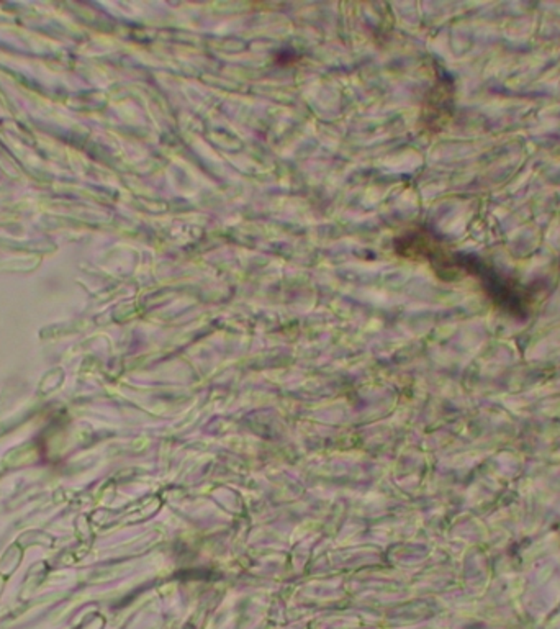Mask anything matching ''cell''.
Wrapping results in <instances>:
<instances>
[{"label": "cell", "mask_w": 560, "mask_h": 629, "mask_svg": "<svg viewBox=\"0 0 560 629\" xmlns=\"http://www.w3.org/2000/svg\"><path fill=\"white\" fill-rule=\"evenodd\" d=\"M454 267L457 274H470L477 277L482 284L487 296L497 303L499 308L507 310L514 317L528 314L529 307L534 302V287H526L509 276H503L497 269L485 264L482 259L470 256V254L454 253Z\"/></svg>", "instance_id": "1"}]
</instances>
